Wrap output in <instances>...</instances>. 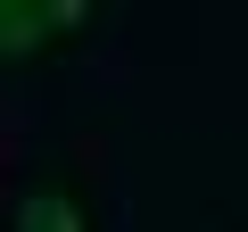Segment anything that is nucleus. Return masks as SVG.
<instances>
[{
    "mask_svg": "<svg viewBox=\"0 0 248 232\" xmlns=\"http://www.w3.org/2000/svg\"><path fill=\"white\" fill-rule=\"evenodd\" d=\"M9 232H99V224H91V199H83V182L50 174V182H33V191L17 199Z\"/></svg>",
    "mask_w": 248,
    "mask_h": 232,
    "instance_id": "obj_1",
    "label": "nucleus"
},
{
    "mask_svg": "<svg viewBox=\"0 0 248 232\" xmlns=\"http://www.w3.org/2000/svg\"><path fill=\"white\" fill-rule=\"evenodd\" d=\"M58 42H50V17H42V0H0V58L9 66H33V58H50Z\"/></svg>",
    "mask_w": 248,
    "mask_h": 232,
    "instance_id": "obj_2",
    "label": "nucleus"
},
{
    "mask_svg": "<svg viewBox=\"0 0 248 232\" xmlns=\"http://www.w3.org/2000/svg\"><path fill=\"white\" fill-rule=\"evenodd\" d=\"M42 17H50V42L75 50V42L99 33V0H42Z\"/></svg>",
    "mask_w": 248,
    "mask_h": 232,
    "instance_id": "obj_3",
    "label": "nucleus"
}]
</instances>
